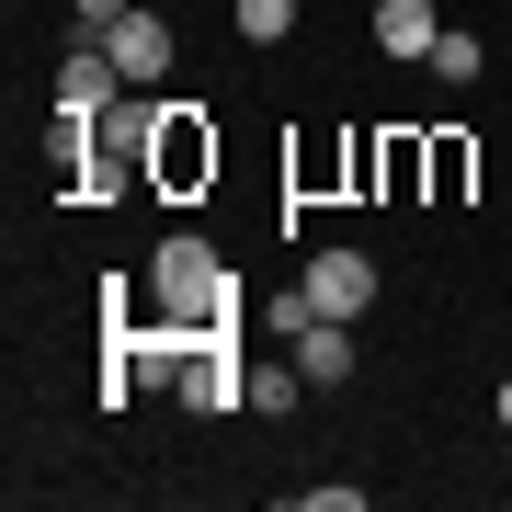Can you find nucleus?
Wrapping results in <instances>:
<instances>
[{
	"label": "nucleus",
	"instance_id": "13",
	"mask_svg": "<svg viewBox=\"0 0 512 512\" xmlns=\"http://www.w3.org/2000/svg\"><path fill=\"white\" fill-rule=\"evenodd\" d=\"M501 433H512V376H501Z\"/></svg>",
	"mask_w": 512,
	"mask_h": 512
},
{
	"label": "nucleus",
	"instance_id": "10",
	"mask_svg": "<svg viewBox=\"0 0 512 512\" xmlns=\"http://www.w3.org/2000/svg\"><path fill=\"white\" fill-rule=\"evenodd\" d=\"M421 69H433L444 92H467V80H478V35H433V57H421Z\"/></svg>",
	"mask_w": 512,
	"mask_h": 512
},
{
	"label": "nucleus",
	"instance_id": "8",
	"mask_svg": "<svg viewBox=\"0 0 512 512\" xmlns=\"http://www.w3.org/2000/svg\"><path fill=\"white\" fill-rule=\"evenodd\" d=\"M183 399H194V410H239V399H251V376H228V353L205 342V353H183Z\"/></svg>",
	"mask_w": 512,
	"mask_h": 512
},
{
	"label": "nucleus",
	"instance_id": "1",
	"mask_svg": "<svg viewBox=\"0 0 512 512\" xmlns=\"http://www.w3.org/2000/svg\"><path fill=\"white\" fill-rule=\"evenodd\" d=\"M148 285H160L183 319H217V296H228V262L205 251V239H160V251H148Z\"/></svg>",
	"mask_w": 512,
	"mask_h": 512
},
{
	"label": "nucleus",
	"instance_id": "6",
	"mask_svg": "<svg viewBox=\"0 0 512 512\" xmlns=\"http://www.w3.org/2000/svg\"><path fill=\"white\" fill-rule=\"evenodd\" d=\"M114 69H126V80H171V23H148V12H126V23H114Z\"/></svg>",
	"mask_w": 512,
	"mask_h": 512
},
{
	"label": "nucleus",
	"instance_id": "5",
	"mask_svg": "<svg viewBox=\"0 0 512 512\" xmlns=\"http://www.w3.org/2000/svg\"><path fill=\"white\" fill-rule=\"evenodd\" d=\"M114 80H126V69H114V46L92 35L69 69H57V114H114Z\"/></svg>",
	"mask_w": 512,
	"mask_h": 512
},
{
	"label": "nucleus",
	"instance_id": "12",
	"mask_svg": "<svg viewBox=\"0 0 512 512\" xmlns=\"http://www.w3.org/2000/svg\"><path fill=\"white\" fill-rule=\"evenodd\" d=\"M80 23H92V35H114V23H126V0H80Z\"/></svg>",
	"mask_w": 512,
	"mask_h": 512
},
{
	"label": "nucleus",
	"instance_id": "2",
	"mask_svg": "<svg viewBox=\"0 0 512 512\" xmlns=\"http://www.w3.org/2000/svg\"><path fill=\"white\" fill-rule=\"evenodd\" d=\"M296 296H308L319 319H365V308H376V262H365V251H308Z\"/></svg>",
	"mask_w": 512,
	"mask_h": 512
},
{
	"label": "nucleus",
	"instance_id": "4",
	"mask_svg": "<svg viewBox=\"0 0 512 512\" xmlns=\"http://www.w3.org/2000/svg\"><path fill=\"white\" fill-rule=\"evenodd\" d=\"M285 353L308 365V387H342V376H353V319H319V308H308V319L285 330Z\"/></svg>",
	"mask_w": 512,
	"mask_h": 512
},
{
	"label": "nucleus",
	"instance_id": "3",
	"mask_svg": "<svg viewBox=\"0 0 512 512\" xmlns=\"http://www.w3.org/2000/svg\"><path fill=\"white\" fill-rule=\"evenodd\" d=\"M148 171H160L171 194H183V183H205V171H217V137L194 126V103H160V148H148Z\"/></svg>",
	"mask_w": 512,
	"mask_h": 512
},
{
	"label": "nucleus",
	"instance_id": "11",
	"mask_svg": "<svg viewBox=\"0 0 512 512\" xmlns=\"http://www.w3.org/2000/svg\"><path fill=\"white\" fill-rule=\"evenodd\" d=\"M296 376H308L296 353H285V365H251V410H296Z\"/></svg>",
	"mask_w": 512,
	"mask_h": 512
},
{
	"label": "nucleus",
	"instance_id": "9",
	"mask_svg": "<svg viewBox=\"0 0 512 512\" xmlns=\"http://www.w3.org/2000/svg\"><path fill=\"white\" fill-rule=\"evenodd\" d=\"M228 23H239V35H251V46H285V35H296V0H239Z\"/></svg>",
	"mask_w": 512,
	"mask_h": 512
},
{
	"label": "nucleus",
	"instance_id": "7",
	"mask_svg": "<svg viewBox=\"0 0 512 512\" xmlns=\"http://www.w3.org/2000/svg\"><path fill=\"white\" fill-rule=\"evenodd\" d=\"M433 35H444L433 0H376V46L387 57H433Z\"/></svg>",
	"mask_w": 512,
	"mask_h": 512
}]
</instances>
